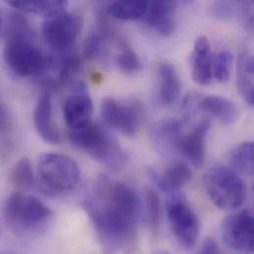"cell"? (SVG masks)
I'll list each match as a JSON object with an SVG mask.
<instances>
[{"label":"cell","mask_w":254,"mask_h":254,"mask_svg":"<svg viewBox=\"0 0 254 254\" xmlns=\"http://www.w3.org/2000/svg\"><path fill=\"white\" fill-rule=\"evenodd\" d=\"M104 247L105 254L131 252L137 242L140 202L136 192L122 182L101 176L91 198L83 202Z\"/></svg>","instance_id":"6da1fadb"},{"label":"cell","mask_w":254,"mask_h":254,"mask_svg":"<svg viewBox=\"0 0 254 254\" xmlns=\"http://www.w3.org/2000/svg\"><path fill=\"white\" fill-rule=\"evenodd\" d=\"M3 57L10 70L20 77L43 72L49 68L51 59L37 46L28 20L20 13L8 17Z\"/></svg>","instance_id":"7a4b0ae2"},{"label":"cell","mask_w":254,"mask_h":254,"mask_svg":"<svg viewBox=\"0 0 254 254\" xmlns=\"http://www.w3.org/2000/svg\"><path fill=\"white\" fill-rule=\"evenodd\" d=\"M68 135L75 147L109 169L119 171L124 167L127 161L126 153L116 137L100 125L91 122L86 126L69 130Z\"/></svg>","instance_id":"3957f363"},{"label":"cell","mask_w":254,"mask_h":254,"mask_svg":"<svg viewBox=\"0 0 254 254\" xmlns=\"http://www.w3.org/2000/svg\"><path fill=\"white\" fill-rule=\"evenodd\" d=\"M3 215L12 231L21 236H31L46 228L53 212L37 197L19 191L7 198Z\"/></svg>","instance_id":"277c9868"},{"label":"cell","mask_w":254,"mask_h":254,"mask_svg":"<svg viewBox=\"0 0 254 254\" xmlns=\"http://www.w3.org/2000/svg\"><path fill=\"white\" fill-rule=\"evenodd\" d=\"M204 186L211 201L220 209L235 210L247 196V186L236 171L226 166H214L204 176Z\"/></svg>","instance_id":"5b68a950"},{"label":"cell","mask_w":254,"mask_h":254,"mask_svg":"<svg viewBox=\"0 0 254 254\" xmlns=\"http://www.w3.org/2000/svg\"><path fill=\"white\" fill-rule=\"evenodd\" d=\"M41 187L49 194L71 191L80 180V168L69 156L62 153H44L38 164Z\"/></svg>","instance_id":"8992f818"},{"label":"cell","mask_w":254,"mask_h":254,"mask_svg":"<svg viewBox=\"0 0 254 254\" xmlns=\"http://www.w3.org/2000/svg\"><path fill=\"white\" fill-rule=\"evenodd\" d=\"M167 216L173 236L179 245L190 250L194 248L200 236V221L180 195H173L167 208Z\"/></svg>","instance_id":"52a82bcc"},{"label":"cell","mask_w":254,"mask_h":254,"mask_svg":"<svg viewBox=\"0 0 254 254\" xmlns=\"http://www.w3.org/2000/svg\"><path fill=\"white\" fill-rule=\"evenodd\" d=\"M82 24V17L73 13L63 12L49 17L44 24L45 40L52 49L66 51L78 37Z\"/></svg>","instance_id":"ba28073f"},{"label":"cell","mask_w":254,"mask_h":254,"mask_svg":"<svg viewBox=\"0 0 254 254\" xmlns=\"http://www.w3.org/2000/svg\"><path fill=\"white\" fill-rule=\"evenodd\" d=\"M222 238L232 250L242 254H252L254 249V219L251 210H243L225 219Z\"/></svg>","instance_id":"9c48e42d"},{"label":"cell","mask_w":254,"mask_h":254,"mask_svg":"<svg viewBox=\"0 0 254 254\" xmlns=\"http://www.w3.org/2000/svg\"><path fill=\"white\" fill-rule=\"evenodd\" d=\"M101 116L108 126L125 135L131 136L136 131L138 112L133 106L125 105L112 97H107L101 104Z\"/></svg>","instance_id":"30bf717a"},{"label":"cell","mask_w":254,"mask_h":254,"mask_svg":"<svg viewBox=\"0 0 254 254\" xmlns=\"http://www.w3.org/2000/svg\"><path fill=\"white\" fill-rule=\"evenodd\" d=\"M76 92L70 95L64 104V117L69 130L76 129L92 122L93 103L88 96L85 85L77 83Z\"/></svg>","instance_id":"8fae6325"},{"label":"cell","mask_w":254,"mask_h":254,"mask_svg":"<svg viewBox=\"0 0 254 254\" xmlns=\"http://www.w3.org/2000/svg\"><path fill=\"white\" fill-rule=\"evenodd\" d=\"M34 124L39 135L51 144H60L63 134L53 121L52 96L49 90L43 92L34 110Z\"/></svg>","instance_id":"7c38bea8"},{"label":"cell","mask_w":254,"mask_h":254,"mask_svg":"<svg viewBox=\"0 0 254 254\" xmlns=\"http://www.w3.org/2000/svg\"><path fill=\"white\" fill-rule=\"evenodd\" d=\"M208 120L202 121L191 132L180 137L176 149L196 168H200L205 160V136L210 128Z\"/></svg>","instance_id":"4fadbf2b"},{"label":"cell","mask_w":254,"mask_h":254,"mask_svg":"<svg viewBox=\"0 0 254 254\" xmlns=\"http://www.w3.org/2000/svg\"><path fill=\"white\" fill-rule=\"evenodd\" d=\"M146 26L161 36H169L175 30V3L171 1L147 2L143 16Z\"/></svg>","instance_id":"5bb4252c"},{"label":"cell","mask_w":254,"mask_h":254,"mask_svg":"<svg viewBox=\"0 0 254 254\" xmlns=\"http://www.w3.org/2000/svg\"><path fill=\"white\" fill-rule=\"evenodd\" d=\"M213 54L211 45L207 37H199L194 45L192 54V77L194 81L201 85H208L213 79L212 62Z\"/></svg>","instance_id":"9a60e30c"},{"label":"cell","mask_w":254,"mask_h":254,"mask_svg":"<svg viewBox=\"0 0 254 254\" xmlns=\"http://www.w3.org/2000/svg\"><path fill=\"white\" fill-rule=\"evenodd\" d=\"M149 175L159 189L174 193L191 180L192 170L186 163L176 162L166 168L162 174L151 170Z\"/></svg>","instance_id":"2e32d148"},{"label":"cell","mask_w":254,"mask_h":254,"mask_svg":"<svg viewBox=\"0 0 254 254\" xmlns=\"http://www.w3.org/2000/svg\"><path fill=\"white\" fill-rule=\"evenodd\" d=\"M159 98L165 105L175 103L181 94L182 83L176 68L168 63H161L158 65Z\"/></svg>","instance_id":"e0dca14e"},{"label":"cell","mask_w":254,"mask_h":254,"mask_svg":"<svg viewBox=\"0 0 254 254\" xmlns=\"http://www.w3.org/2000/svg\"><path fill=\"white\" fill-rule=\"evenodd\" d=\"M200 108L226 125H232L239 120L240 112L234 102L223 96L210 95L202 99Z\"/></svg>","instance_id":"ac0fdd59"},{"label":"cell","mask_w":254,"mask_h":254,"mask_svg":"<svg viewBox=\"0 0 254 254\" xmlns=\"http://www.w3.org/2000/svg\"><path fill=\"white\" fill-rule=\"evenodd\" d=\"M254 57L248 51H244L238 60L237 85L244 100L251 106L254 104Z\"/></svg>","instance_id":"d6986e66"},{"label":"cell","mask_w":254,"mask_h":254,"mask_svg":"<svg viewBox=\"0 0 254 254\" xmlns=\"http://www.w3.org/2000/svg\"><path fill=\"white\" fill-rule=\"evenodd\" d=\"M7 4L19 11L34 13L38 15H44L45 17L49 18L64 12L67 2L63 0H51V1L10 0V1H7Z\"/></svg>","instance_id":"ffe728a7"},{"label":"cell","mask_w":254,"mask_h":254,"mask_svg":"<svg viewBox=\"0 0 254 254\" xmlns=\"http://www.w3.org/2000/svg\"><path fill=\"white\" fill-rule=\"evenodd\" d=\"M147 8V1L141 0H122L108 4L107 13L113 18L134 21L143 18Z\"/></svg>","instance_id":"44dd1931"},{"label":"cell","mask_w":254,"mask_h":254,"mask_svg":"<svg viewBox=\"0 0 254 254\" xmlns=\"http://www.w3.org/2000/svg\"><path fill=\"white\" fill-rule=\"evenodd\" d=\"M230 164L238 174L252 176L254 169V145L246 141L234 148L230 153Z\"/></svg>","instance_id":"7402d4cb"},{"label":"cell","mask_w":254,"mask_h":254,"mask_svg":"<svg viewBox=\"0 0 254 254\" xmlns=\"http://www.w3.org/2000/svg\"><path fill=\"white\" fill-rule=\"evenodd\" d=\"M11 182L18 190H26L35 184L33 165L28 158H21L11 172Z\"/></svg>","instance_id":"603a6c76"},{"label":"cell","mask_w":254,"mask_h":254,"mask_svg":"<svg viewBox=\"0 0 254 254\" xmlns=\"http://www.w3.org/2000/svg\"><path fill=\"white\" fill-rule=\"evenodd\" d=\"M80 64V56L75 50L66 52L58 63L59 75L57 84H63L72 78L79 70Z\"/></svg>","instance_id":"cb8c5ba5"},{"label":"cell","mask_w":254,"mask_h":254,"mask_svg":"<svg viewBox=\"0 0 254 254\" xmlns=\"http://www.w3.org/2000/svg\"><path fill=\"white\" fill-rule=\"evenodd\" d=\"M182 126L179 121L167 120L159 123L154 128V135L164 144H167L176 149L177 143L182 136Z\"/></svg>","instance_id":"d4e9b609"},{"label":"cell","mask_w":254,"mask_h":254,"mask_svg":"<svg viewBox=\"0 0 254 254\" xmlns=\"http://www.w3.org/2000/svg\"><path fill=\"white\" fill-rule=\"evenodd\" d=\"M233 60L234 58L232 53L228 51L214 55L212 62L213 78L217 79L219 82L228 81L231 76Z\"/></svg>","instance_id":"484cf974"},{"label":"cell","mask_w":254,"mask_h":254,"mask_svg":"<svg viewBox=\"0 0 254 254\" xmlns=\"http://www.w3.org/2000/svg\"><path fill=\"white\" fill-rule=\"evenodd\" d=\"M146 214L149 228L152 232H157L160 226V199L153 190L146 192Z\"/></svg>","instance_id":"4316f807"},{"label":"cell","mask_w":254,"mask_h":254,"mask_svg":"<svg viewBox=\"0 0 254 254\" xmlns=\"http://www.w3.org/2000/svg\"><path fill=\"white\" fill-rule=\"evenodd\" d=\"M116 64L126 73H133L140 68V61L135 52L127 45L121 46V53L116 58Z\"/></svg>","instance_id":"83f0119b"},{"label":"cell","mask_w":254,"mask_h":254,"mask_svg":"<svg viewBox=\"0 0 254 254\" xmlns=\"http://www.w3.org/2000/svg\"><path fill=\"white\" fill-rule=\"evenodd\" d=\"M101 33L102 32H94L86 40L84 44V56L86 59H95L101 54L104 42V35Z\"/></svg>","instance_id":"f1b7e54d"},{"label":"cell","mask_w":254,"mask_h":254,"mask_svg":"<svg viewBox=\"0 0 254 254\" xmlns=\"http://www.w3.org/2000/svg\"><path fill=\"white\" fill-rule=\"evenodd\" d=\"M196 254H221V251L217 242L209 238L204 241Z\"/></svg>","instance_id":"f546056e"},{"label":"cell","mask_w":254,"mask_h":254,"mask_svg":"<svg viewBox=\"0 0 254 254\" xmlns=\"http://www.w3.org/2000/svg\"><path fill=\"white\" fill-rule=\"evenodd\" d=\"M171 254L168 252H165V251H157V252H154L153 254Z\"/></svg>","instance_id":"4dcf8cb0"},{"label":"cell","mask_w":254,"mask_h":254,"mask_svg":"<svg viewBox=\"0 0 254 254\" xmlns=\"http://www.w3.org/2000/svg\"><path fill=\"white\" fill-rule=\"evenodd\" d=\"M2 26H3V19H2L1 12H0V35H1V31H2Z\"/></svg>","instance_id":"1f68e13d"},{"label":"cell","mask_w":254,"mask_h":254,"mask_svg":"<svg viewBox=\"0 0 254 254\" xmlns=\"http://www.w3.org/2000/svg\"><path fill=\"white\" fill-rule=\"evenodd\" d=\"M2 119H3V111H2L1 106H0V123L2 122Z\"/></svg>","instance_id":"d6a6232c"}]
</instances>
